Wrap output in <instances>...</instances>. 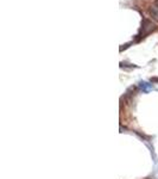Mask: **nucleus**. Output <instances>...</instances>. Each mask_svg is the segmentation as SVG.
<instances>
[{"instance_id":"4","label":"nucleus","mask_w":158,"mask_h":179,"mask_svg":"<svg viewBox=\"0 0 158 179\" xmlns=\"http://www.w3.org/2000/svg\"><path fill=\"white\" fill-rule=\"evenodd\" d=\"M155 6L158 7V0H155Z\"/></svg>"},{"instance_id":"2","label":"nucleus","mask_w":158,"mask_h":179,"mask_svg":"<svg viewBox=\"0 0 158 179\" xmlns=\"http://www.w3.org/2000/svg\"><path fill=\"white\" fill-rule=\"evenodd\" d=\"M148 13L150 15V17L156 19L158 22V7H150V9L148 10Z\"/></svg>"},{"instance_id":"1","label":"nucleus","mask_w":158,"mask_h":179,"mask_svg":"<svg viewBox=\"0 0 158 179\" xmlns=\"http://www.w3.org/2000/svg\"><path fill=\"white\" fill-rule=\"evenodd\" d=\"M153 30H156V25L151 20H149V19H143V22H141V31H143V35H148V34H150Z\"/></svg>"},{"instance_id":"3","label":"nucleus","mask_w":158,"mask_h":179,"mask_svg":"<svg viewBox=\"0 0 158 179\" xmlns=\"http://www.w3.org/2000/svg\"><path fill=\"white\" fill-rule=\"evenodd\" d=\"M139 87H140L141 90H144L145 92H149V91H151V90H152V85H151V84H149V82L141 81L140 84H139Z\"/></svg>"}]
</instances>
